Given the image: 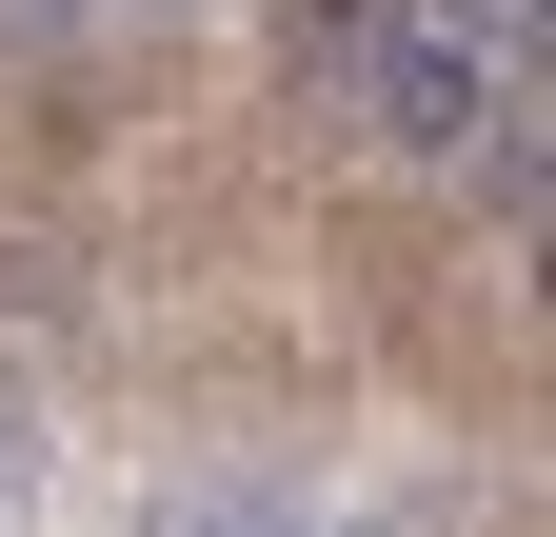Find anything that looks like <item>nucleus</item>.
<instances>
[{
    "label": "nucleus",
    "mask_w": 556,
    "mask_h": 537,
    "mask_svg": "<svg viewBox=\"0 0 556 537\" xmlns=\"http://www.w3.org/2000/svg\"><path fill=\"white\" fill-rule=\"evenodd\" d=\"M338 120H378V160H457L477 120H497V60L438 40V21H397V40L358 60V100H338Z\"/></svg>",
    "instance_id": "f257e3e1"
},
{
    "label": "nucleus",
    "mask_w": 556,
    "mask_h": 537,
    "mask_svg": "<svg viewBox=\"0 0 556 537\" xmlns=\"http://www.w3.org/2000/svg\"><path fill=\"white\" fill-rule=\"evenodd\" d=\"M397 40V0H278V60H299V100H358V60Z\"/></svg>",
    "instance_id": "f03ea898"
},
{
    "label": "nucleus",
    "mask_w": 556,
    "mask_h": 537,
    "mask_svg": "<svg viewBox=\"0 0 556 537\" xmlns=\"http://www.w3.org/2000/svg\"><path fill=\"white\" fill-rule=\"evenodd\" d=\"M139 537H299V498H258V478H179V498H139Z\"/></svg>",
    "instance_id": "7ed1b4c3"
},
{
    "label": "nucleus",
    "mask_w": 556,
    "mask_h": 537,
    "mask_svg": "<svg viewBox=\"0 0 556 537\" xmlns=\"http://www.w3.org/2000/svg\"><path fill=\"white\" fill-rule=\"evenodd\" d=\"M397 21H438V40L497 60V80H536V0H397Z\"/></svg>",
    "instance_id": "20e7f679"
},
{
    "label": "nucleus",
    "mask_w": 556,
    "mask_h": 537,
    "mask_svg": "<svg viewBox=\"0 0 556 537\" xmlns=\"http://www.w3.org/2000/svg\"><path fill=\"white\" fill-rule=\"evenodd\" d=\"M60 21H80V0H0V60H60Z\"/></svg>",
    "instance_id": "39448f33"
},
{
    "label": "nucleus",
    "mask_w": 556,
    "mask_h": 537,
    "mask_svg": "<svg viewBox=\"0 0 556 537\" xmlns=\"http://www.w3.org/2000/svg\"><path fill=\"white\" fill-rule=\"evenodd\" d=\"M299 537H397V517H299Z\"/></svg>",
    "instance_id": "423d86ee"
}]
</instances>
